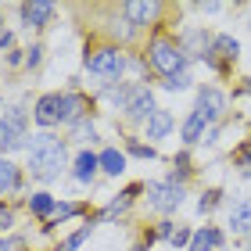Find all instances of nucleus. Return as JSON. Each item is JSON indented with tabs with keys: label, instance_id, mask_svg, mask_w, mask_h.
<instances>
[{
	"label": "nucleus",
	"instance_id": "cd10ccee",
	"mask_svg": "<svg viewBox=\"0 0 251 251\" xmlns=\"http://www.w3.org/2000/svg\"><path fill=\"white\" fill-rule=\"evenodd\" d=\"M54 215H58V219H72V215H75V204H58Z\"/></svg>",
	"mask_w": 251,
	"mask_h": 251
},
{
	"label": "nucleus",
	"instance_id": "c756f323",
	"mask_svg": "<svg viewBox=\"0 0 251 251\" xmlns=\"http://www.w3.org/2000/svg\"><path fill=\"white\" fill-rule=\"evenodd\" d=\"M7 226H11V208L0 204V230H7Z\"/></svg>",
	"mask_w": 251,
	"mask_h": 251
},
{
	"label": "nucleus",
	"instance_id": "7c9ffc66",
	"mask_svg": "<svg viewBox=\"0 0 251 251\" xmlns=\"http://www.w3.org/2000/svg\"><path fill=\"white\" fill-rule=\"evenodd\" d=\"M0 251H18V241H0Z\"/></svg>",
	"mask_w": 251,
	"mask_h": 251
},
{
	"label": "nucleus",
	"instance_id": "9b49d317",
	"mask_svg": "<svg viewBox=\"0 0 251 251\" xmlns=\"http://www.w3.org/2000/svg\"><path fill=\"white\" fill-rule=\"evenodd\" d=\"M54 15V4H47V0H36V4H22V18H25V25H47Z\"/></svg>",
	"mask_w": 251,
	"mask_h": 251
},
{
	"label": "nucleus",
	"instance_id": "6ab92c4d",
	"mask_svg": "<svg viewBox=\"0 0 251 251\" xmlns=\"http://www.w3.org/2000/svg\"><path fill=\"white\" fill-rule=\"evenodd\" d=\"M204 122H208V119H204L201 111H194V115H190V119L183 122V140H187V144L201 140V133H204Z\"/></svg>",
	"mask_w": 251,
	"mask_h": 251
},
{
	"label": "nucleus",
	"instance_id": "4be33fe9",
	"mask_svg": "<svg viewBox=\"0 0 251 251\" xmlns=\"http://www.w3.org/2000/svg\"><path fill=\"white\" fill-rule=\"evenodd\" d=\"M75 140H79V144H86V140H97V129H94V126H90V122L83 119V122L75 126Z\"/></svg>",
	"mask_w": 251,
	"mask_h": 251
},
{
	"label": "nucleus",
	"instance_id": "0eeeda50",
	"mask_svg": "<svg viewBox=\"0 0 251 251\" xmlns=\"http://www.w3.org/2000/svg\"><path fill=\"white\" fill-rule=\"evenodd\" d=\"M32 119H36L43 129H50V126L61 122V97L58 94H43L36 100V111H32Z\"/></svg>",
	"mask_w": 251,
	"mask_h": 251
},
{
	"label": "nucleus",
	"instance_id": "bb28decb",
	"mask_svg": "<svg viewBox=\"0 0 251 251\" xmlns=\"http://www.w3.org/2000/svg\"><path fill=\"white\" fill-rule=\"evenodd\" d=\"M190 241H194V237H190L187 230H176V233H173V241H169V244H173V248H183V244H190Z\"/></svg>",
	"mask_w": 251,
	"mask_h": 251
},
{
	"label": "nucleus",
	"instance_id": "aec40b11",
	"mask_svg": "<svg viewBox=\"0 0 251 251\" xmlns=\"http://www.w3.org/2000/svg\"><path fill=\"white\" fill-rule=\"evenodd\" d=\"M133 90H136V86L122 83V86H108L104 94H108V100H111V104H119V108L126 111V104H129V97H133Z\"/></svg>",
	"mask_w": 251,
	"mask_h": 251
},
{
	"label": "nucleus",
	"instance_id": "c85d7f7f",
	"mask_svg": "<svg viewBox=\"0 0 251 251\" xmlns=\"http://www.w3.org/2000/svg\"><path fill=\"white\" fill-rule=\"evenodd\" d=\"M40 58H43V47H32V50H29V58H25V65H29V68H36Z\"/></svg>",
	"mask_w": 251,
	"mask_h": 251
},
{
	"label": "nucleus",
	"instance_id": "f3484780",
	"mask_svg": "<svg viewBox=\"0 0 251 251\" xmlns=\"http://www.w3.org/2000/svg\"><path fill=\"white\" fill-rule=\"evenodd\" d=\"M100 169H104L108 176H119L122 169H126V154H122V151H115V147H108V151L100 154Z\"/></svg>",
	"mask_w": 251,
	"mask_h": 251
},
{
	"label": "nucleus",
	"instance_id": "1a4fd4ad",
	"mask_svg": "<svg viewBox=\"0 0 251 251\" xmlns=\"http://www.w3.org/2000/svg\"><path fill=\"white\" fill-rule=\"evenodd\" d=\"M83 115H86V97H83V94H68V97H61V122L79 126V122H83Z\"/></svg>",
	"mask_w": 251,
	"mask_h": 251
},
{
	"label": "nucleus",
	"instance_id": "f257e3e1",
	"mask_svg": "<svg viewBox=\"0 0 251 251\" xmlns=\"http://www.w3.org/2000/svg\"><path fill=\"white\" fill-rule=\"evenodd\" d=\"M29 147V169L32 176L43 179V183H50V179H58L61 165H65V144L58 140L54 133H36L32 140H25Z\"/></svg>",
	"mask_w": 251,
	"mask_h": 251
},
{
	"label": "nucleus",
	"instance_id": "dca6fc26",
	"mask_svg": "<svg viewBox=\"0 0 251 251\" xmlns=\"http://www.w3.org/2000/svg\"><path fill=\"white\" fill-rule=\"evenodd\" d=\"M230 230H233V233H241V230H251V201H241V204H233V212H230Z\"/></svg>",
	"mask_w": 251,
	"mask_h": 251
},
{
	"label": "nucleus",
	"instance_id": "473e14b6",
	"mask_svg": "<svg viewBox=\"0 0 251 251\" xmlns=\"http://www.w3.org/2000/svg\"><path fill=\"white\" fill-rule=\"evenodd\" d=\"M0 29H4V25H0Z\"/></svg>",
	"mask_w": 251,
	"mask_h": 251
},
{
	"label": "nucleus",
	"instance_id": "9d476101",
	"mask_svg": "<svg viewBox=\"0 0 251 251\" xmlns=\"http://www.w3.org/2000/svg\"><path fill=\"white\" fill-rule=\"evenodd\" d=\"M158 15V4H147V0H129L126 4V22L129 25H147Z\"/></svg>",
	"mask_w": 251,
	"mask_h": 251
},
{
	"label": "nucleus",
	"instance_id": "7ed1b4c3",
	"mask_svg": "<svg viewBox=\"0 0 251 251\" xmlns=\"http://www.w3.org/2000/svg\"><path fill=\"white\" fill-rule=\"evenodd\" d=\"M86 68H90L94 79H100V83H115V79L122 75V68H126V58H122V50L104 47V50H97L94 58L86 61Z\"/></svg>",
	"mask_w": 251,
	"mask_h": 251
},
{
	"label": "nucleus",
	"instance_id": "f8f14e48",
	"mask_svg": "<svg viewBox=\"0 0 251 251\" xmlns=\"http://www.w3.org/2000/svg\"><path fill=\"white\" fill-rule=\"evenodd\" d=\"M219 58H223V61H233V58H237V40H233V36H219V40L212 43V50L204 54V61H208V65H215Z\"/></svg>",
	"mask_w": 251,
	"mask_h": 251
},
{
	"label": "nucleus",
	"instance_id": "a878e982",
	"mask_svg": "<svg viewBox=\"0 0 251 251\" xmlns=\"http://www.w3.org/2000/svg\"><path fill=\"white\" fill-rule=\"evenodd\" d=\"M129 154H136V158H154V147H144V144H129Z\"/></svg>",
	"mask_w": 251,
	"mask_h": 251
},
{
	"label": "nucleus",
	"instance_id": "5701e85b",
	"mask_svg": "<svg viewBox=\"0 0 251 251\" xmlns=\"http://www.w3.org/2000/svg\"><path fill=\"white\" fill-rule=\"evenodd\" d=\"M187 86H190V75L187 72H176V75L165 79V90H187Z\"/></svg>",
	"mask_w": 251,
	"mask_h": 251
},
{
	"label": "nucleus",
	"instance_id": "ddd939ff",
	"mask_svg": "<svg viewBox=\"0 0 251 251\" xmlns=\"http://www.w3.org/2000/svg\"><path fill=\"white\" fill-rule=\"evenodd\" d=\"M173 129V115H169V111H162L158 108L151 119H147V140H162V136Z\"/></svg>",
	"mask_w": 251,
	"mask_h": 251
},
{
	"label": "nucleus",
	"instance_id": "2eb2a0df",
	"mask_svg": "<svg viewBox=\"0 0 251 251\" xmlns=\"http://www.w3.org/2000/svg\"><path fill=\"white\" fill-rule=\"evenodd\" d=\"M219 244H223V233L208 226V230H198V233H194L190 251H212V248H219Z\"/></svg>",
	"mask_w": 251,
	"mask_h": 251
},
{
	"label": "nucleus",
	"instance_id": "412c9836",
	"mask_svg": "<svg viewBox=\"0 0 251 251\" xmlns=\"http://www.w3.org/2000/svg\"><path fill=\"white\" fill-rule=\"evenodd\" d=\"M29 208L36 212V215H50L54 208H58V201H54L50 194H32V198H29Z\"/></svg>",
	"mask_w": 251,
	"mask_h": 251
},
{
	"label": "nucleus",
	"instance_id": "a211bd4d",
	"mask_svg": "<svg viewBox=\"0 0 251 251\" xmlns=\"http://www.w3.org/2000/svg\"><path fill=\"white\" fill-rule=\"evenodd\" d=\"M18 183H22L18 169L11 165V162H4V158H0V194H7V190H18Z\"/></svg>",
	"mask_w": 251,
	"mask_h": 251
},
{
	"label": "nucleus",
	"instance_id": "393cba45",
	"mask_svg": "<svg viewBox=\"0 0 251 251\" xmlns=\"http://www.w3.org/2000/svg\"><path fill=\"white\" fill-rule=\"evenodd\" d=\"M215 204H219V190H208V194L198 201V212H212Z\"/></svg>",
	"mask_w": 251,
	"mask_h": 251
},
{
	"label": "nucleus",
	"instance_id": "6e6552de",
	"mask_svg": "<svg viewBox=\"0 0 251 251\" xmlns=\"http://www.w3.org/2000/svg\"><path fill=\"white\" fill-rule=\"evenodd\" d=\"M198 111H201V115L208 119V122H212V119H219L223 111H226V97H223L215 86L201 90V94H198Z\"/></svg>",
	"mask_w": 251,
	"mask_h": 251
},
{
	"label": "nucleus",
	"instance_id": "f03ea898",
	"mask_svg": "<svg viewBox=\"0 0 251 251\" xmlns=\"http://www.w3.org/2000/svg\"><path fill=\"white\" fill-rule=\"evenodd\" d=\"M151 68L154 72H162L165 79L176 75V72H187V54L179 43L173 40H154L151 43Z\"/></svg>",
	"mask_w": 251,
	"mask_h": 251
},
{
	"label": "nucleus",
	"instance_id": "20e7f679",
	"mask_svg": "<svg viewBox=\"0 0 251 251\" xmlns=\"http://www.w3.org/2000/svg\"><path fill=\"white\" fill-rule=\"evenodd\" d=\"M18 144H25V111L11 108L0 119V151H15Z\"/></svg>",
	"mask_w": 251,
	"mask_h": 251
},
{
	"label": "nucleus",
	"instance_id": "39448f33",
	"mask_svg": "<svg viewBox=\"0 0 251 251\" xmlns=\"http://www.w3.org/2000/svg\"><path fill=\"white\" fill-rule=\"evenodd\" d=\"M147 201H151L158 212H176L179 201H183V190L176 187V179L173 183H147Z\"/></svg>",
	"mask_w": 251,
	"mask_h": 251
},
{
	"label": "nucleus",
	"instance_id": "b1692460",
	"mask_svg": "<svg viewBox=\"0 0 251 251\" xmlns=\"http://www.w3.org/2000/svg\"><path fill=\"white\" fill-rule=\"evenodd\" d=\"M86 237H90V226H83V230H79V233H72V237H68V241H65V248H61V251H75L79 244H83V241H86Z\"/></svg>",
	"mask_w": 251,
	"mask_h": 251
},
{
	"label": "nucleus",
	"instance_id": "423d86ee",
	"mask_svg": "<svg viewBox=\"0 0 251 251\" xmlns=\"http://www.w3.org/2000/svg\"><path fill=\"white\" fill-rule=\"evenodd\" d=\"M154 97H151V90H147V86H136L133 90V97H129V104H126V115H129V119H136V122H147V119H151L154 115Z\"/></svg>",
	"mask_w": 251,
	"mask_h": 251
},
{
	"label": "nucleus",
	"instance_id": "2f4dec72",
	"mask_svg": "<svg viewBox=\"0 0 251 251\" xmlns=\"http://www.w3.org/2000/svg\"><path fill=\"white\" fill-rule=\"evenodd\" d=\"M248 251H251V241H248Z\"/></svg>",
	"mask_w": 251,
	"mask_h": 251
},
{
	"label": "nucleus",
	"instance_id": "4468645a",
	"mask_svg": "<svg viewBox=\"0 0 251 251\" xmlns=\"http://www.w3.org/2000/svg\"><path fill=\"white\" fill-rule=\"evenodd\" d=\"M100 169V158L97 154H90V151H83L75 158V179L79 183H90V179H94V173Z\"/></svg>",
	"mask_w": 251,
	"mask_h": 251
}]
</instances>
